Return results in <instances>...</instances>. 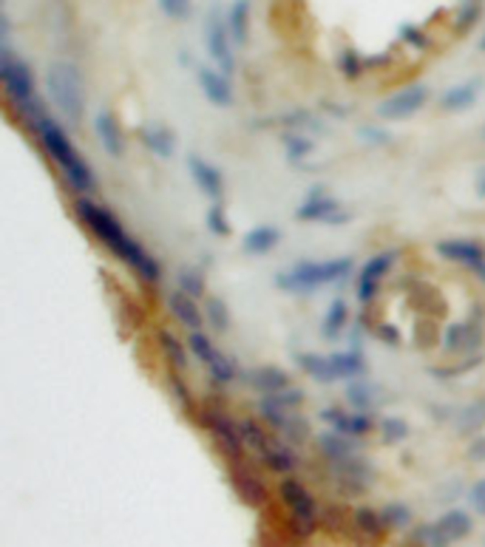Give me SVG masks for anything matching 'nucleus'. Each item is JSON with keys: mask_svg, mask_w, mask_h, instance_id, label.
Here are the masks:
<instances>
[{"mask_svg": "<svg viewBox=\"0 0 485 547\" xmlns=\"http://www.w3.org/2000/svg\"><path fill=\"white\" fill-rule=\"evenodd\" d=\"M480 46H482V51H485V35H482V43H480Z\"/></svg>", "mask_w": 485, "mask_h": 547, "instance_id": "nucleus-57", "label": "nucleus"}, {"mask_svg": "<svg viewBox=\"0 0 485 547\" xmlns=\"http://www.w3.org/2000/svg\"><path fill=\"white\" fill-rule=\"evenodd\" d=\"M426 102H428V86L415 83V86L400 88V91L392 94L389 99H383L380 106H377V114H380V119L400 122V119L415 117V114L426 106Z\"/></svg>", "mask_w": 485, "mask_h": 547, "instance_id": "nucleus-14", "label": "nucleus"}, {"mask_svg": "<svg viewBox=\"0 0 485 547\" xmlns=\"http://www.w3.org/2000/svg\"><path fill=\"white\" fill-rule=\"evenodd\" d=\"M160 9L170 20H188L193 12V4L191 0H160Z\"/></svg>", "mask_w": 485, "mask_h": 547, "instance_id": "nucleus-49", "label": "nucleus"}, {"mask_svg": "<svg viewBox=\"0 0 485 547\" xmlns=\"http://www.w3.org/2000/svg\"><path fill=\"white\" fill-rule=\"evenodd\" d=\"M139 139L153 156H162V160H170L173 150H176V137H173L170 128H165V125H142L139 128Z\"/></svg>", "mask_w": 485, "mask_h": 547, "instance_id": "nucleus-31", "label": "nucleus"}, {"mask_svg": "<svg viewBox=\"0 0 485 547\" xmlns=\"http://www.w3.org/2000/svg\"><path fill=\"white\" fill-rule=\"evenodd\" d=\"M326 471H329V480H332V485H335V490L341 493V497H349V500L364 497L377 480L375 465L361 454L341 459V462H326Z\"/></svg>", "mask_w": 485, "mask_h": 547, "instance_id": "nucleus-8", "label": "nucleus"}, {"mask_svg": "<svg viewBox=\"0 0 485 547\" xmlns=\"http://www.w3.org/2000/svg\"><path fill=\"white\" fill-rule=\"evenodd\" d=\"M270 125H281L284 131H293V134H318V131H324L321 117L313 114V111H304V108L281 114V117L270 119Z\"/></svg>", "mask_w": 485, "mask_h": 547, "instance_id": "nucleus-33", "label": "nucleus"}, {"mask_svg": "<svg viewBox=\"0 0 485 547\" xmlns=\"http://www.w3.org/2000/svg\"><path fill=\"white\" fill-rule=\"evenodd\" d=\"M157 341H160V349H162V357L168 360V366H170L173 372H185L193 352H191L188 344H182V337L173 335L170 329H160Z\"/></svg>", "mask_w": 485, "mask_h": 547, "instance_id": "nucleus-28", "label": "nucleus"}, {"mask_svg": "<svg viewBox=\"0 0 485 547\" xmlns=\"http://www.w3.org/2000/svg\"><path fill=\"white\" fill-rule=\"evenodd\" d=\"M295 363L301 366L304 375H310V377L318 380V383H335V380H338L335 366H332V357H329V355L298 352V355H295Z\"/></svg>", "mask_w": 485, "mask_h": 547, "instance_id": "nucleus-32", "label": "nucleus"}, {"mask_svg": "<svg viewBox=\"0 0 485 547\" xmlns=\"http://www.w3.org/2000/svg\"><path fill=\"white\" fill-rule=\"evenodd\" d=\"M321 417H324L326 426H332V431H341V434H346L352 439L355 437H366V434L375 431L372 417L366 411H357V408L349 411V408H341V406H332V408H324Z\"/></svg>", "mask_w": 485, "mask_h": 547, "instance_id": "nucleus-18", "label": "nucleus"}, {"mask_svg": "<svg viewBox=\"0 0 485 547\" xmlns=\"http://www.w3.org/2000/svg\"><path fill=\"white\" fill-rule=\"evenodd\" d=\"M278 242H281V230L278 227L259 224V227H253V230L244 232L242 250L250 253V255H267V253H273L278 247Z\"/></svg>", "mask_w": 485, "mask_h": 547, "instance_id": "nucleus-30", "label": "nucleus"}, {"mask_svg": "<svg viewBox=\"0 0 485 547\" xmlns=\"http://www.w3.org/2000/svg\"><path fill=\"white\" fill-rule=\"evenodd\" d=\"M204 321H208L216 332H227L230 329V306L222 298L208 295L204 298Z\"/></svg>", "mask_w": 485, "mask_h": 547, "instance_id": "nucleus-43", "label": "nucleus"}, {"mask_svg": "<svg viewBox=\"0 0 485 547\" xmlns=\"http://www.w3.org/2000/svg\"><path fill=\"white\" fill-rule=\"evenodd\" d=\"M227 29L236 46H247L250 40V0H233V6L227 9Z\"/></svg>", "mask_w": 485, "mask_h": 547, "instance_id": "nucleus-35", "label": "nucleus"}, {"mask_svg": "<svg viewBox=\"0 0 485 547\" xmlns=\"http://www.w3.org/2000/svg\"><path fill=\"white\" fill-rule=\"evenodd\" d=\"M168 312L191 332H199L204 326V306L182 290H173L168 295Z\"/></svg>", "mask_w": 485, "mask_h": 547, "instance_id": "nucleus-26", "label": "nucleus"}, {"mask_svg": "<svg viewBox=\"0 0 485 547\" xmlns=\"http://www.w3.org/2000/svg\"><path fill=\"white\" fill-rule=\"evenodd\" d=\"M332 357V366H335V375H338V380H357V377H364L366 375V357L361 355V352H335V355H329Z\"/></svg>", "mask_w": 485, "mask_h": 547, "instance_id": "nucleus-36", "label": "nucleus"}, {"mask_svg": "<svg viewBox=\"0 0 485 547\" xmlns=\"http://www.w3.org/2000/svg\"><path fill=\"white\" fill-rule=\"evenodd\" d=\"M46 91L51 106L60 111V117L77 128L86 119V80L74 63H51L46 71Z\"/></svg>", "mask_w": 485, "mask_h": 547, "instance_id": "nucleus-3", "label": "nucleus"}, {"mask_svg": "<svg viewBox=\"0 0 485 547\" xmlns=\"http://www.w3.org/2000/svg\"><path fill=\"white\" fill-rule=\"evenodd\" d=\"M474 191H477V196H480V199H485V168H480V173H477Z\"/></svg>", "mask_w": 485, "mask_h": 547, "instance_id": "nucleus-56", "label": "nucleus"}, {"mask_svg": "<svg viewBox=\"0 0 485 547\" xmlns=\"http://www.w3.org/2000/svg\"><path fill=\"white\" fill-rule=\"evenodd\" d=\"M352 258H326V262H298L290 270L278 273L275 284L281 293H295V295H310L321 286H335L352 273Z\"/></svg>", "mask_w": 485, "mask_h": 547, "instance_id": "nucleus-4", "label": "nucleus"}, {"mask_svg": "<svg viewBox=\"0 0 485 547\" xmlns=\"http://www.w3.org/2000/svg\"><path fill=\"white\" fill-rule=\"evenodd\" d=\"M304 400H306L304 388H295V386H287L284 392H275V395L262 397V403L275 406V408H284V411H298L304 406Z\"/></svg>", "mask_w": 485, "mask_h": 547, "instance_id": "nucleus-45", "label": "nucleus"}, {"mask_svg": "<svg viewBox=\"0 0 485 547\" xmlns=\"http://www.w3.org/2000/svg\"><path fill=\"white\" fill-rule=\"evenodd\" d=\"M170 392H173L176 403L182 408H193V395H191V388L185 386V380L179 377V372H170Z\"/></svg>", "mask_w": 485, "mask_h": 547, "instance_id": "nucleus-50", "label": "nucleus"}, {"mask_svg": "<svg viewBox=\"0 0 485 547\" xmlns=\"http://www.w3.org/2000/svg\"><path fill=\"white\" fill-rule=\"evenodd\" d=\"M346 324H349V304L344 298H335L329 304L326 315L321 321V332H324V337H329V341H335V337L344 335Z\"/></svg>", "mask_w": 485, "mask_h": 547, "instance_id": "nucleus-37", "label": "nucleus"}, {"mask_svg": "<svg viewBox=\"0 0 485 547\" xmlns=\"http://www.w3.org/2000/svg\"><path fill=\"white\" fill-rule=\"evenodd\" d=\"M259 414H262L264 426H270L281 439L290 442L293 449H301L304 442L313 437L310 420H306L301 411H284V408H275V406H267L259 400Z\"/></svg>", "mask_w": 485, "mask_h": 547, "instance_id": "nucleus-11", "label": "nucleus"}, {"mask_svg": "<svg viewBox=\"0 0 485 547\" xmlns=\"http://www.w3.org/2000/svg\"><path fill=\"white\" fill-rule=\"evenodd\" d=\"M0 83H4V91L20 117L43 106L37 97V88H35V74H32L29 63L20 60L12 51V46H0Z\"/></svg>", "mask_w": 485, "mask_h": 547, "instance_id": "nucleus-6", "label": "nucleus"}, {"mask_svg": "<svg viewBox=\"0 0 485 547\" xmlns=\"http://www.w3.org/2000/svg\"><path fill=\"white\" fill-rule=\"evenodd\" d=\"M242 377H244V383L253 388V392H259L262 397L284 392V388L290 386V375L284 369H278V366H270V363H267V366H253V369L242 372Z\"/></svg>", "mask_w": 485, "mask_h": 547, "instance_id": "nucleus-23", "label": "nucleus"}, {"mask_svg": "<svg viewBox=\"0 0 485 547\" xmlns=\"http://www.w3.org/2000/svg\"><path fill=\"white\" fill-rule=\"evenodd\" d=\"M176 290H182V293H188L199 301V298H204V293H208V281H204V273L196 270V267H179Z\"/></svg>", "mask_w": 485, "mask_h": 547, "instance_id": "nucleus-40", "label": "nucleus"}, {"mask_svg": "<svg viewBox=\"0 0 485 547\" xmlns=\"http://www.w3.org/2000/svg\"><path fill=\"white\" fill-rule=\"evenodd\" d=\"M480 97V80H469L451 86L443 97H440V108L443 111H469Z\"/></svg>", "mask_w": 485, "mask_h": 547, "instance_id": "nucleus-34", "label": "nucleus"}, {"mask_svg": "<svg viewBox=\"0 0 485 547\" xmlns=\"http://www.w3.org/2000/svg\"><path fill=\"white\" fill-rule=\"evenodd\" d=\"M377 428H380L383 442H389V446H395V442H403L408 434H412V428H408V423L403 420V417H383Z\"/></svg>", "mask_w": 485, "mask_h": 547, "instance_id": "nucleus-46", "label": "nucleus"}, {"mask_svg": "<svg viewBox=\"0 0 485 547\" xmlns=\"http://www.w3.org/2000/svg\"><path fill=\"white\" fill-rule=\"evenodd\" d=\"M471 528H474L471 516L459 508H451L438 519V522L415 528L412 544L415 547H451L457 542H463L471 533Z\"/></svg>", "mask_w": 485, "mask_h": 547, "instance_id": "nucleus-7", "label": "nucleus"}, {"mask_svg": "<svg viewBox=\"0 0 485 547\" xmlns=\"http://www.w3.org/2000/svg\"><path fill=\"white\" fill-rule=\"evenodd\" d=\"M94 134H97L102 150H106L108 156H114V160H122L125 156V134H122V125L114 117V111H99L94 117Z\"/></svg>", "mask_w": 485, "mask_h": 547, "instance_id": "nucleus-22", "label": "nucleus"}, {"mask_svg": "<svg viewBox=\"0 0 485 547\" xmlns=\"http://www.w3.org/2000/svg\"><path fill=\"white\" fill-rule=\"evenodd\" d=\"M440 258L451 264H463L485 281V247L474 239H440L434 244Z\"/></svg>", "mask_w": 485, "mask_h": 547, "instance_id": "nucleus-15", "label": "nucleus"}, {"mask_svg": "<svg viewBox=\"0 0 485 547\" xmlns=\"http://www.w3.org/2000/svg\"><path fill=\"white\" fill-rule=\"evenodd\" d=\"M469 505H471L477 513H482V516H485V477H482V480H477V482L469 488Z\"/></svg>", "mask_w": 485, "mask_h": 547, "instance_id": "nucleus-52", "label": "nucleus"}, {"mask_svg": "<svg viewBox=\"0 0 485 547\" xmlns=\"http://www.w3.org/2000/svg\"><path fill=\"white\" fill-rule=\"evenodd\" d=\"M295 219L304 222V224H346L349 222V213L346 207L324 191H315L306 196L298 211H295Z\"/></svg>", "mask_w": 485, "mask_h": 547, "instance_id": "nucleus-13", "label": "nucleus"}, {"mask_svg": "<svg viewBox=\"0 0 485 547\" xmlns=\"http://www.w3.org/2000/svg\"><path fill=\"white\" fill-rule=\"evenodd\" d=\"M380 516H383V522H387L389 531H403V528L412 525V519H415L412 508H408L406 502H387L380 508Z\"/></svg>", "mask_w": 485, "mask_h": 547, "instance_id": "nucleus-42", "label": "nucleus"}, {"mask_svg": "<svg viewBox=\"0 0 485 547\" xmlns=\"http://www.w3.org/2000/svg\"><path fill=\"white\" fill-rule=\"evenodd\" d=\"M395 258H397V253H395V250H387V253L372 255L369 262L361 267V275H357V290H355L357 301H361V304L375 301V295H377V290H380V281L387 278L389 270L395 267Z\"/></svg>", "mask_w": 485, "mask_h": 547, "instance_id": "nucleus-16", "label": "nucleus"}, {"mask_svg": "<svg viewBox=\"0 0 485 547\" xmlns=\"http://www.w3.org/2000/svg\"><path fill=\"white\" fill-rule=\"evenodd\" d=\"M230 485L239 493V500L250 508H264L270 502L267 482L255 471H250V468H244L242 462H233V468H230Z\"/></svg>", "mask_w": 485, "mask_h": 547, "instance_id": "nucleus-17", "label": "nucleus"}, {"mask_svg": "<svg viewBox=\"0 0 485 547\" xmlns=\"http://www.w3.org/2000/svg\"><path fill=\"white\" fill-rule=\"evenodd\" d=\"M188 170H191V176L196 181V188L204 196H208L211 201H222V196H224V176H222V170L213 162H208L204 156L191 153L188 156Z\"/></svg>", "mask_w": 485, "mask_h": 547, "instance_id": "nucleus-20", "label": "nucleus"}, {"mask_svg": "<svg viewBox=\"0 0 485 547\" xmlns=\"http://www.w3.org/2000/svg\"><path fill=\"white\" fill-rule=\"evenodd\" d=\"M482 139H485V128H482Z\"/></svg>", "mask_w": 485, "mask_h": 547, "instance_id": "nucleus-58", "label": "nucleus"}, {"mask_svg": "<svg viewBox=\"0 0 485 547\" xmlns=\"http://www.w3.org/2000/svg\"><path fill=\"white\" fill-rule=\"evenodd\" d=\"M346 400L352 403V408L366 411V414H369L372 408L380 406V400H383V388L375 386V383L366 380V377H357V380H349V386H346Z\"/></svg>", "mask_w": 485, "mask_h": 547, "instance_id": "nucleus-29", "label": "nucleus"}, {"mask_svg": "<svg viewBox=\"0 0 485 547\" xmlns=\"http://www.w3.org/2000/svg\"><path fill=\"white\" fill-rule=\"evenodd\" d=\"M239 428H242L244 449H247V451H253V454H259V451L264 449V442L270 439V434H267L264 423H259V420H250V417H244V420H239Z\"/></svg>", "mask_w": 485, "mask_h": 547, "instance_id": "nucleus-41", "label": "nucleus"}, {"mask_svg": "<svg viewBox=\"0 0 485 547\" xmlns=\"http://www.w3.org/2000/svg\"><path fill=\"white\" fill-rule=\"evenodd\" d=\"M454 426H457L459 434H474L477 428H482L485 426V397L466 403L463 408H457L454 411Z\"/></svg>", "mask_w": 485, "mask_h": 547, "instance_id": "nucleus-39", "label": "nucleus"}, {"mask_svg": "<svg viewBox=\"0 0 485 547\" xmlns=\"http://www.w3.org/2000/svg\"><path fill=\"white\" fill-rule=\"evenodd\" d=\"M255 457H259V462L267 468V471H273L278 477H293L298 471V465H301V457H298V451L290 446V442L273 439V437L264 442V449Z\"/></svg>", "mask_w": 485, "mask_h": 547, "instance_id": "nucleus-19", "label": "nucleus"}, {"mask_svg": "<svg viewBox=\"0 0 485 547\" xmlns=\"http://www.w3.org/2000/svg\"><path fill=\"white\" fill-rule=\"evenodd\" d=\"M400 37H403L406 43L418 46V48H426V46H428V37L418 29V26H400Z\"/></svg>", "mask_w": 485, "mask_h": 547, "instance_id": "nucleus-53", "label": "nucleus"}, {"mask_svg": "<svg viewBox=\"0 0 485 547\" xmlns=\"http://www.w3.org/2000/svg\"><path fill=\"white\" fill-rule=\"evenodd\" d=\"M469 459H474V462H485V437H480V439H474V442H471V449H469Z\"/></svg>", "mask_w": 485, "mask_h": 547, "instance_id": "nucleus-54", "label": "nucleus"}, {"mask_svg": "<svg viewBox=\"0 0 485 547\" xmlns=\"http://www.w3.org/2000/svg\"><path fill=\"white\" fill-rule=\"evenodd\" d=\"M74 211H77V216H80V222L94 232V236L106 244L114 255H119L122 262L131 267L142 281H148V284H157L160 278H162V267H160V262L153 258L131 232H128L122 224H119V219L111 213V211H106L102 204H97V201H91V199H77L74 201Z\"/></svg>", "mask_w": 485, "mask_h": 547, "instance_id": "nucleus-1", "label": "nucleus"}, {"mask_svg": "<svg viewBox=\"0 0 485 547\" xmlns=\"http://www.w3.org/2000/svg\"><path fill=\"white\" fill-rule=\"evenodd\" d=\"M204 224H208V230L213 232V236H219V239L230 236V219H227V211L222 207V201L211 204L208 216H204Z\"/></svg>", "mask_w": 485, "mask_h": 547, "instance_id": "nucleus-48", "label": "nucleus"}, {"mask_svg": "<svg viewBox=\"0 0 485 547\" xmlns=\"http://www.w3.org/2000/svg\"><path fill=\"white\" fill-rule=\"evenodd\" d=\"M321 528L332 536H341L352 531V513H346L341 502H326L321 505Z\"/></svg>", "mask_w": 485, "mask_h": 547, "instance_id": "nucleus-38", "label": "nucleus"}, {"mask_svg": "<svg viewBox=\"0 0 485 547\" xmlns=\"http://www.w3.org/2000/svg\"><path fill=\"white\" fill-rule=\"evenodd\" d=\"M387 522H383L380 511L369 508V505H357L352 511V533L366 542V544H380L383 536H387Z\"/></svg>", "mask_w": 485, "mask_h": 547, "instance_id": "nucleus-24", "label": "nucleus"}, {"mask_svg": "<svg viewBox=\"0 0 485 547\" xmlns=\"http://www.w3.org/2000/svg\"><path fill=\"white\" fill-rule=\"evenodd\" d=\"M364 68H366V60L357 57L355 51H344L341 55V71L349 77V80H355L357 74H364Z\"/></svg>", "mask_w": 485, "mask_h": 547, "instance_id": "nucleus-51", "label": "nucleus"}, {"mask_svg": "<svg viewBox=\"0 0 485 547\" xmlns=\"http://www.w3.org/2000/svg\"><path fill=\"white\" fill-rule=\"evenodd\" d=\"M188 346H191L193 357H199V360L204 363V366H208L211 380H213L216 386H230V383H236V380L242 377V369H239L236 357L227 355V352H222V349L211 341V335H204V329L188 335Z\"/></svg>", "mask_w": 485, "mask_h": 547, "instance_id": "nucleus-9", "label": "nucleus"}, {"mask_svg": "<svg viewBox=\"0 0 485 547\" xmlns=\"http://www.w3.org/2000/svg\"><path fill=\"white\" fill-rule=\"evenodd\" d=\"M278 500L287 511V525L293 539L310 542L321 528V505L313 497V490L295 477H284L278 485Z\"/></svg>", "mask_w": 485, "mask_h": 547, "instance_id": "nucleus-5", "label": "nucleus"}, {"mask_svg": "<svg viewBox=\"0 0 485 547\" xmlns=\"http://www.w3.org/2000/svg\"><path fill=\"white\" fill-rule=\"evenodd\" d=\"M23 119L29 122V128L35 131V137L40 139L46 156L60 168V173L66 176L68 185L83 199H88L97 191V176H94V168L83 160V153L77 150L74 142L68 139L66 128L46 111V106H37L32 114H26Z\"/></svg>", "mask_w": 485, "mask_h": 547, "instance_id": "nucleus-2", "label": "nucleus"}, {"mask_svg": "<svg viewBox=\"0 0 485 547\" xmlns=\"http://www.w3.org/2000/svg\"><path fill=\"white\" fill-rule=\"evenodd\" d=\"M196 77H199V88H201V94H204V99L211 102V106H216V108H230L233 106V86H230V77L227 74H222L219 68H199L196 71Z\"/></svg>", "mask_w": 485, "mask_h": 547, "instance_id": "nucleus-21", "label": "nucleus"}, {"mask_svg": "<svg viewBox=\"0 0 485 547\" xmlns=\"http://www.w3.org/2000/svg\"><path fill=\"white\" fill-rule=\"evenodd\" d=\"M199 417H201V426L208 428V434L213 437L216 449L230 462H242L247 449H244V439H242V428H239V423L233 420V417H230L219 406H204Z\"/></svg>", "mask_w": 485, "mask_h": 547, "instance_id": "nucleus-10", "label": "nucleus"}, {"mask_svg": "<svg viewBox=\"0 0 485 547\" xmlns=\"http://www.w3.org/2000/svg\"><path fill=\"white\" fill-rule=\"evenodd\" d=\"M480 15H482V0H463V6H459V15H457V32L459 35L471 32Z\"/></svg>", "mask_w": 485, "mask_h": 547, "instance_id": "nucleus-47", "label": "nucleus"}, {"mask_svg": "<svg viewBox=\"0 0 485 547\" xmlns=\"http://www.w3.org/2000/svg\"><path fill=\"white\" fill-rule=\"evenodd\" d=\"M315 446H318V454L326 459V462H341V459H349L355 454H361L357 449V442L341 431H324L315 437Z\"/></svg>", "mask_w": 485, "mask_h": 547, "instance_id": "nucleus-27", "label": "nucleus"}, {"mask_svg": "<svg viewBox=\"0 0 485 547\" xmlns=\"http://www.w3.org/2000/svg\"><path fill=\"white\" fill-rule=\"evenodd\" d=\"M482 341V326L477 321H459V324H451L443 335V349L449 355H459V352H469L474 355V349L480 346Z\"/></svg>", "mask_w": 485, "mask_h": 547, "instance_id": "nucleus-25", "label": "nucleus"}, {"mask_svg": "<svg viewBox=\"0 0 485 547\" xmlns=\"http://www.w3.org/2000/svg\"><path fill=\"white\" fill-rule=\"evenodd\" d=\"M281 142H284V150H287V160L290 162H301V160H306V156H313V150H315L313 139L306 137V134L287 131L284 137H281Z\"/></svg>", "mask_w": 485, "mask_h": 547, "instance_id": "nucleus-44", "label": "nucleus"}, {"mask_svg": "<svg viewBox=\"0 0 485 547\" xmlns=\"http://www.w3.org/2000/svg\"><path fill=\"white\" fill-rule=\"evenodd\" d=\"M204 46H208L213 63L219 66L222 74H233L236 71V55H233V37H230L227 29V17H222L219 9H213L204 20Z\"/></svg>", "mask_w": 485, "mask_h": 547, "instance_id": "nucleus-12", "label": "nucleus"}, {"mask_svg": "<svg viewBox=\"0 0 485 547\" xmlns=\"http://www.w3.org/2000/svg\"><path fill=\"white\" fill-rule=\"evenodd\" d=\"M361 137H366L372 142H389L387 134H377V128H361Z\"/></svg>", "mask_w": 485, "mask_h": 547, "instance_id": "nucleus-55", "label": "nucleus"}]
</instances>
